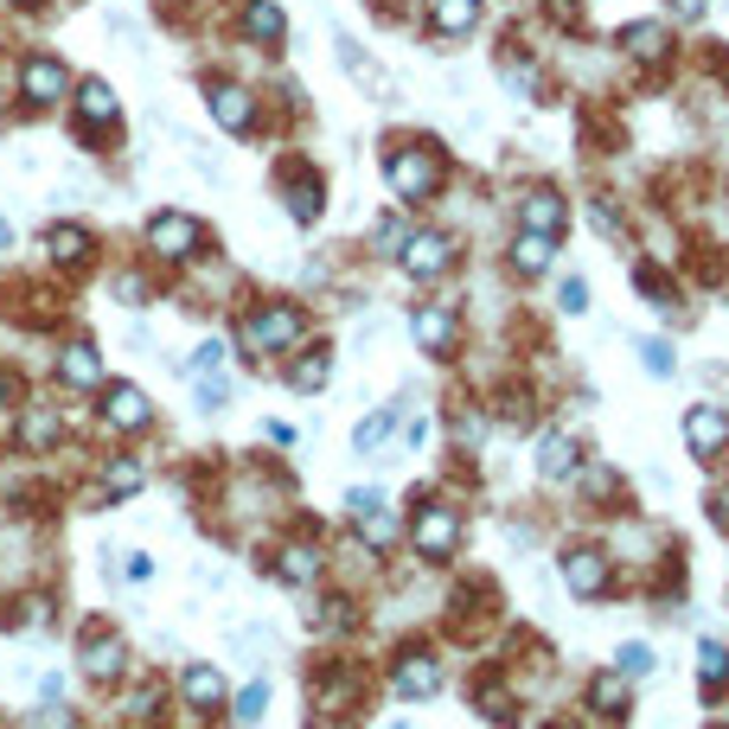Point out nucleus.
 Masks as SVG:
<instances>
[{
	"mask_svg": "<svg viewBox=\"0 0 729 729\" xmlns=\"http://www.w3.org/2000/svg\"><path fill=\"white\" fill-rule=\"evenodd\" d=\"M512 218H519V231H550V237H563L570 231V199H563V186H525L519 199H512Z\"/></svg>",
	"mask_w": 729,
	"mask_h": 729,
	"instance_id": "obj_12",
	"label": "nucleus"
},
{
	"mask_svg": "<svg viewBox=\"0 0 729 729\" xmlns=\"http://www.w3.org/2000/svg\"><path fill=\"white\" fill-rule=\"evenodd\" d=\"M557 257H563V237H550V231H512V243H506V269L519 282H545L557 269Z\"/></svg>",
	"mask_w": 729,
	"mask_h": 729,
	"instance_id": "obj_15",
	"label": "nucleus"
},
{
	"mask_svg": "<svg viewBox=\"0 0 729 729\" xmlns=\"http://www.w3.org/2000/svg\"><path fill=\"white\" fill-rule=\"evenodd\" d=\"M58 378H64V385H78V391H97V385H103V364H97V352H90V346H64Z\"/></svg>",
	"mask_w": 729,
	"mask_h": 729,
	"instance_id": "obj_33",
	"label": "nucleus"
},
{
	"mask_svg": "<svg viewBox=\"0 0 729 729\" xmlns=\"http://www.w3.org/2000/svg\"><path fill=\"white\" fill-rule=\"evenodd\" d=\"M403 538H410V550H417L429 570H442V563H455L461 545H468V512L448 493H422L410 525H403Z\"/></svg>",
	"mask_w": 729,
	"mask_h": 729,
	"instance_id": "obj_3",
	"label": "nucleus"
},
{
	"mask_svg": "<svg viewBox=\"0 0 729 729\" xmlns=\"http://www.w3.org/2000/svg\"><path fill=\"white\" fill-rule=\"evenodd\" d=\"M211 116L231 134H250L257 129V97H250L243 83H211Z\"/></svg>",
	"mask_w": 729,
	"mask_h": 729,
	"instance_id": "obj_26",
	"label": "nucleus"
},
{
	"mask_svg": "<svg viewBox=\"0 0 729 729\" xmlns=\"http://www.w3.org/2000/svg\"><path fill=\"white\" fill-rule=\"evenodd\" d=\"M109 487H116V493H134V487H141V468H134V461H116V468H109Z\"/></svg>",
	"mask_w": 729,
	"mask_h": 729,
	"instance_id": "obj_45",
	"label": "nucleus"
},
{
	"mask_svg": "<svg viewBox=\"0 0 729 729\" xmlns=\"http://www.w3.org/2000/svg\"><path fill=\"white\" fill-rule=\"evenodd\" d=\"M678 436H685V455H691L703 473H723L729 468V403H717V397L685 403Z\"/></svg>",
	"mask_w": 729,
	"mask_h": 729,
	"instance_id": "obj_4",
	"label": "nucleus"
},
{
	"mask_svg": "<svg viewBox=\"0 0 729 729\" xmlns=\"http://www.w3.org/2000/svg\"><path fill=\"white\" fill-rule=\"evenodd\" d=\"M71 109H78V122H83L90 134H103L109 122H122V97H116L103 78H83L78 97H71Z\"/></svg>",
	"mask_w": 729,
	"mask_h": 729,
	"instance_id": "obj_21",
	"label": "nucleus"
},
{
	"mask_svg": "<svg viewBox=\"0 0 729 729\" xmlns=\"http://www.w3.org/2000/svg\"><path fill=\"white\" fill-rule=\"evenodd\" d=\"M487 20V0H422V27L436 46H461Z\"/></svg>",
	"mask_w": 729,
	"mask_h": 729,
	"instance_id": "obj_14",
	"label": "nucleus"
},
{
	"mask_svg": "<svg viewBox=\"0 0 729 729\" xmlns=\"http://www.w3.org/2000/svg\"><path fill=\"white\" fill-rule=\"evenodd\" d=\"M455 262H461V237L442 231V224H422V231H410L397 269H403L410 282H442V276H455Z\"/></svg>",
	"mask_w": 729,
	"mask_h": 729,
	"instance_id": "obj_7",
	"label": "nucleus"
},
{
	"mask_svg": "<svg viewBox=\"0 0 729 729\" xmlns=\"http://www.w3.org/2000/svg\"><path fill=\"white\" fill-rule=\"evenodd\" d=\"M582 13H589V0H545V20L557 32H582Z\"/></svg>",
	"mask_w": 729,
	"mask_h": 729,
	"instance_id": "obj_39",
	"label": "nucleus"
},
{
	"mask_svg": "<svg viewBox=\"0 0 729 729\" xmlns=\"http://www.w3.org/2000/svg\"><path fill=\"white\" fill-rule=\"evenodd\" d=\"M582 461H589V448L576 442L570 429H557V422L538 429V442H531V473H538L545 487H570Z\"/></svg>",
	"mask_w": 729,
	"mask_h": 729,
	"instance_id": "obj_9",
	"label": "nucleus"
},
{
	"mask_svg": "<svg viewBox=\"0 0 729 729\" xmlns=\"http://www.w3.org/2000/svg\"><path fill=\"white\" fill-rule=\"evenodd\" d=\"M320 570H327V557H320V545H308V538H294V545L276 550V576H282L288 589H313Z\"/></svg>",
	"mask_w": 729,
	"mask_h": 729,
	"instance_id": "obj_23",
	"label": "nucleus"
},
{
	"mask_svg": "<svg viewBox=\"0 0 729 729\" xmlns=\"http://www.w3.org/2000/svg\"><path fill=\"white\" fill-rule=\"evenodd\" d=\"M589 224H596V237H608L615 250H633V224H627L621 199H608V192H596V199H589Z\"/></svg>",
	"mask_w": 729,
	"mask_h": 729,
	"instance_id": "obj_31",
	"label": "nucleus"
},
{
	"mask_svg": "<svg viewBox=\"0 0 729 729\" xmlns=\"http://www.w3.org/2000/svg\"><path fill=\"white\" fill-rule=\"evenodd\" d=\"M352 531H359V545H364V550H391L397 538H403V519H397L391 499H378V506L352 512Z\"/></svg>",
	"mask_w": 729,
	"mask_h": 729,
	"instance_id": "obj_24",
	"label": "nucleus"
},
{
	"mask_svg": "<svg viewBox=\"0 0 729 729\" xmlns=\"http://www.w3.org/2000/svg\"><path fill=\"white\" fill-rule=\"evenodd\" d=\"M666 13H672L678 27H698L703 13H710V0H666Z\"/></svg>",
	"mask_w": 729,
	"mask_h": 729,
	"instance_id": "obj_43",
	"label": "nucleus"
},
{
	"mask_svg": "<svg viewBox=\"0 0 729 729\" xmlns=\"http://www.w3.org/2000/svg\"><path fill=\"white\" fill-rule=\"evenodd\" d=\"M243 39L262 46V52H276L288 39V20H282V0H243Z\"/></svg>",
	"mask_w": 729,
	"mask_h": 729,
	"instance_id": "obj_25",
	"label": "nucleus"
},
{
	"mask_svg": "<svg viewBox=\"0 0 729 729\" xmlns=\"http://www.w3.org/2000/svg\"><path fill=\"white\" fill-rule=\"evenodd\" d=\"M103 417H109V429H148V397L134 391V385H109L103 391Z\"/></svg>",
	"mask_w": 729,
	"mask_h": 729,
	"instance_id": "obj_28",
	"label": "nucleus"
},
{
	"mask_svg": "<svg viewBox=\"0 0 729 729\" xmlns=\"http://www.w3.org/2000/svg\"><path fill=\"white\" fill-rule=\"evenodd\" d=\"M410 333H417V352H429V359H455V352H461V308H455V301H417Z\"/></svg>",
	"mask_w": 729,
	"mask_h": 729,
	"instance_id": "obj_11",
	"label": "nucleus"
},
{
	"mask_svg": "<svg viewBox=\"0 0 729 729\" xmlns=\"http://www.w3.org/2000/svg\"><path fill=\"white\" fill-rule=\"evenodd\" d=\"M262 703H269V685H262V678H250V685L237 691V723L250 729V723L262 717Z\"/></svg>",
	"mask_w": 729,
	"mask_h": 729,
	"instance_id": "obj_41",
	"label": "nucleus"
},
{
	"mask_svg": "<svg viewBox=\"0 0 729 729\" xmlns=\"http://www.w3.org/2000/svg\"><path fill=\"white\" fill-rule=\"evenodd\" d=\"M608 666H615V672H627L633 685H640V678H659V647H652V640H621Z\"/></svg>",
	"mask_w": 729,
	"mask_h": 729,
	"instance_id": "obj_32",
	"label": "nucleus"
},
{
	"mask_svg": "<svg viewBox=\"0 0 729 729\" xmlns=\"http://www.w3.org/2000/svg\"><path fill=\"white\" fill-rule=\"evenodd\" d=\"M545 729H596V723H589V717H582V710H563V717H550Z\"/></svg>",
	"mask_w": 729,
	"mask_h": 729,
	"instance_id": "obj_47",
	"label": "nucleus"
},
{
	"mask_svg": "<svg viewBox=\"0 0 729 729\" xmlns=\"http://www.w3.org/2000/svg\"><path fill=\"white\" fill-rule=\"evenodd\" d=\"M83 666H90V678H116L122 672V647H116V640H90V659H83Z\"/></svg>",
	"mask_w": 729,
	"mask_h": 729,
	"instance_id": "obj_40",
	"label": "nucleus"
},
{
	"mask_svg": "<svg viewBox=\"0 0 729 729\" xmlns=\"http://www.w3.org/2000/svg\"><path fill=\"white\" fill-rule=\"evenodd\" d=\"M557 576H563L570 601H582V608H596V601H615V596H633V582L621 576L615 550L601 545V538H570V545L557 550Z\"/></svg>",
	"mask_w": 729,
	"mask_h": 729,
	"instance_id": "obj_1",
	"label": "nucleus"
},
{
	"mask_svg": "<svg viewBox=\"0 0 729 729\" xmlns=\"http://www.w3.org/2000/svg\"><path fill=\"white\" fill-rule=\"evenodd\" d=\"M672 27H659V20H627L621 32H615V52L627 58V64H652V71H659V64H672Z\"/></svg>",
	"mask_w": 729,
	"mask_h": 729,
	"instance_id": "obj_16",
	"label": "nucleus"
},
{
	"mask_svg": "<svg viewBox=\"0 0 729 729\" xmlns=\"http://www.w3.org/2000/svg\"><path fill=\"white\" fill-rule=\"evenodd\" d=\"M186 703H192V710H218V703H224V678L211 672V666H186Z\"/></svg>",
	"mask_w": 729,
	"mask_h": 729,
	"instance_id": "obj_34",
	"label": "nucleus"
},
{
	"mask_svg": "<svg viewBox=\"0 0 729 729\" xmlns=\"http://www.w3.org/2000/svg\"><path fill=\"white\" fill-rule=\"evenodd\" d=\"M0 243H7V224H0Z\"/></svg>",
	"mask_w": 729,
	"mask_h": 729,
	"instance_id": "obj_49",
	"label": "nucleus"
},
{
	"mask_svg": "<svg viewBox=\"0 0 729 729\" xmlns=\"http://www.w3.org/2000/svg\"><path fill=\"white\" fill-rule=\"evenodd\" d=\"M473 710L487 717V723H499V729H512L519 723V691L499 678L493 685V672H480V685H473Z\"/></svg>",
	"mask_w": 729,
	"mask_h": 729,
	"instance_id": "obj_27",
	"label": "nucleus"
},
{
	"mask_svg": "<svg viewBox=\"0 0 729 729\" xmlns=\"http://www.w3.org/2000/svg\"><path fill=\"white\" fill-rule=\"evenodd\" d=\"M192 378H211V371H224V339H206L199 352H192V364H186Z\"/></svg>",
	"mask_w": 729,
	"mask_h": 729,
	"instance_id": "obj_42",
	"label": "nucleus"
},
{
	"mask_svg": "<svg viewBox=\"0 0 729 729\" xmlns=\"http://www.w3.org/2000/svg\"><path fill=\"white\" fill-rule=\"evenodd\" d=\"M570 487L582 493V512H589L596 525H601V519H615V512H633V506H640V499H633V487L621 480V468H615V461H601V455H589V461L576 468Z\"/></svg>",
	"mask_w": 729,
	"mask_h": 729,
	"instance_id": "obj_6",
	"label": "nucleus"
},
{
	"mask_svg": "<svg viewBox=\"0 0 729 729\" xmlns=\"http://www.w3.org/2000/svg\"><path fill=\"white\" fill-rule=\"evenodd\" d=\"M442 685H448V666H442V652L436 647H403L391 659V691L397 698L422 703V698H436Z\"/></svg>",
	"mask_w": 729,
	"mask_h": 729,
	"instance_id": "obj_10",
	"label": "nucleus"
},
{
	"mask_svg": "<svg viewBox=\"0 0 729 729\" xmlns=\"http://www.w3.org/2000/svg\"><path fill=\"white\" fill-rule=\"evenodd\" d=\"M691 678H698V698H703V703H729V640L703 633V640H698V666H691Z\"/></svg>",
	"mask_w": 729,
	"mask_h": 729,
	"instance_id": "obj_20",
	"label": "nucleus"
},
{
	"mask_svg": "<svg viewBox=\"0 0 729 729\" xmlns=\"http://www.w3.org/2000/svg\"><path fill=\"white\" fill-rule=\"evenodd\" d=\"M32 729H71V710H58V703H46V717H39Z\"/></svg>",
	"mask_w": 729,
	"mask_h": 729,
	"instance_id": "obj_46",
	"label": "nucleus"
},
{
	"mask_svg": "<svg viewBox=\"0 0 729 729\" xmlns=\"http://www.w3.org/2000/svg\"><path fill=\"white\" fill-rule=\"evenodd\" d=\"M288 391H327V378H333V346H320V339H313V346H294V359H288Z\"/></svg>",
	"mask_w": 729,
	"mask_h": 729,
	"instance_id": "obj_22",
	"label": "nucleus"
},
{
	"mask_svg": "<svg viewBox=\"0 0 729 729\" xmlns=\"http://www.w3.org/2000/svg\"><path fill=\"white\" fill-rule=\"evenodd\" d=\"M7 7H32V0H7Z\"/></svg>",
	"mask_w": 729,
	"mask_h": 729,
	"instance_id": "obj_48",
	"label": "nucleus"
},
{
	"mask_svg": "<svg viewBox=\"0 0 729 729\" xmlns=\"http://www.w3.org/2000/svg\"><path fill=\"white\" fill-rule=\"evenodd\" d=\"M633 352H640V371H647V378H678V346L666 333L659 339H633Z\"/></svg>",
	"mask_w": 729,
	"mask_h": 729,
	"instance_id": "obj_35",
	"label": "nucleus"
},
{
	"mask_svg": "<svg viewBox=\"0 0 729 729\" xmlns=\"http://www.w3.org/2000/svg\"><path fill=\"white\" fill-rule=\"evenodd\" d=\"M46 250H52V262H83V257H90V231H78V224H58V231L46 237Z\"/></svg>",
	"mask_w": 729,
	"mask_h": 729,
	"instance_id": "obj_37",
	"label": "nucleus"
},
{
	"mask_svg": "<svg viewBox=\"0 0 729 729\" xmlns=\"http://www.w3.org/2000/svg\"><path fill=\"white\" fill-rule=\"evenodd\" d=\"M582 717L596 729H621L633 717V678L615 672V666H596L582 678Z\"/></svg>",
	"mask_w": 729,
	"mask_h": 729,
	"instance_id": "obj_8",
	"label": "nucleus"
},
{
	"mask_svg": "<svg viewBox=\"0 0 729 729\" xmlns=\"http://www.w3.org/2000/svg\"><path fill=\"white\" fill-rule=\"evenodd\" d=\"M109 294H116L122 308H141V294H148V288H141V276H116V282H109Z\"/></svg>",
	"mask_w": 729,
	"mask_h": 729,
	"instance_id": "obj_44",
	"label": "nucleus"
},
{
	"mask_svg": "<svg viewBox=\"0 0 729 729\" xmlns=\"http://www.w3.org/2000/svg\"><path fill=\"white\" fill-rule=\"evenodd\" d=\"M333 46H339V64H346L352 78H359V90H364V97H391V78H385V64H371L359 39H346V32H339Z\"/></svg>",
	"mask_w": 729,
	"mask_h": 729,
	"instance_id": "obj_29",
	"label": "nucleus"
},
{
	"mask_svg": "<svg viewBox=\"0 0 729 729\" xmlns=\"http://www.w3.org/2000/svg\"><path fill=\"white\" fill-rule=\"evenodd\" d=\"M410 231H417L410 218H397V211H385V218L371 224V250H378V257H403V243H410Z\"/></svg>",
	"mask_w": 729,
	"mask_h": 729,
	"instance_id": "obj_36",
	"label": "nucleus"
},
{
	"mask_svg": "<svg viewBox=\"0 0 729 729\" xmlns=\"http://www.w3.org/2000/svg\"><path fill=\"white\" fill-rule=\"evenodd\" d=\"M448 180V154L442 141H429V134H410V141H391V154H385V186L397 192V206H429Z\"/></svg>",
	"mask_w": 729,
	"mask_h": 729,
	"instance_id": "obj_2",
	"label": "nucleus"
},
{
	"mask_svg": "<svg viewBox=\"0 0 729 729\" xmlns=\"http://www.w3.org/2000/svg\"><path fill=\"white\" fill-rule=\"evenodd\" d=\"M397 422H403V403H385V410H371V417L352 429V455H364V461H371V455H378V448L397 436Z\"/></svg>",
	"mask_w": 729,
	"mask_h": 729,
	"instance_id": "obj_30",
	"label": "nucleus"
},
{
	"mask_svg": "<svg viewBox=\"0 0 729 729\" xmlns=\"http://www.w3.org/2000/svg\"><path fill=\"white\" fill-rule=\"evenodd\" d=\"M282 206H288V218H294V224H313V218H320V211H327V180H320V173H313L308 160H294V167H282Z\"/></svg>",
	"mask_w": 729,
	"mask_h": 729,
	"instance_id": "obj_18",
	"label": "nucleus"
},
{
	"mask_svg": "<svg viewBox=\"0 0 729 729\" xmlns=\"http://www.w3.org/2000/svg\"><path fill=\"white\" fill-rule=\"evenodd\" d=\"M13 83H20V97L39 103V109L58 103V97H71V71H64L52 52H27L20 58V71H13Z\"/></svg>",
	"mask_w": 729,
	"mask_h": 729,
	"instance_id": "obj_17",
	"label": "nucleus"
},
{
	"mask_svg": "<svg viewBox=\"0 0 729 729\" xmlns=\"http://www.w3.org/2000/svg\"><path fill=\"white\" fill-rule=\"evenodd\" d=\"M557 313H563V320L589 313V282H582V276H563V282H557Z\"/></svg>",
	"mask_w": 729,
	"mask_h": 729,
	"instance_id": "obj_38",
	"label": "nucleus"
},
{
	"mask_svg": "<svg viewBox=\"0 0 729 729\" xmlns=\"http://www.w3.org/2000/svg\"><path fill=\"white\" fill-rule=\"evenodd\" d=\"M633 288H640V294H647V308L659 313V320H685V288L672 282V269H666V262H633Z\"/></svg>",
	"mask_w": 729,
	"mask_h": 729,
	"instance_id": "obj_19",
	"label": "nucleus"
},
{
	"mask_svg": "<svg viewBox=\"0 0 729 729\" xmlns=\"http://www.w3.org/2000/svg\"><path fill=\"white\" fill-rule=\"evenodd\" d=\"M308 339V313L294 308V301H262V308L243 313V346L257 352V359H276V352H294Z\"/></svg>",
	"mask_w": 729,
	"mask_h": 729,
	"instance_id": "obj_5",
	"label": "nucleus"
},
{
	"mask_svg": "<svg viewBox=\"0 0 729 729\" xmlns=\"http://www.w3.org/2000/svg\"><path fill=\"white\" fill-rule=\"evenodd\" d=\"M148 250L167 257V262L199 257V250H206V224L186 218V211H154V218H148Z\"/></svg>",
	"mask_w": 729,
	"mask_h": 729,
	"instance_id": "obj_13",
	"label": "nucleus"
}]
</instances>
